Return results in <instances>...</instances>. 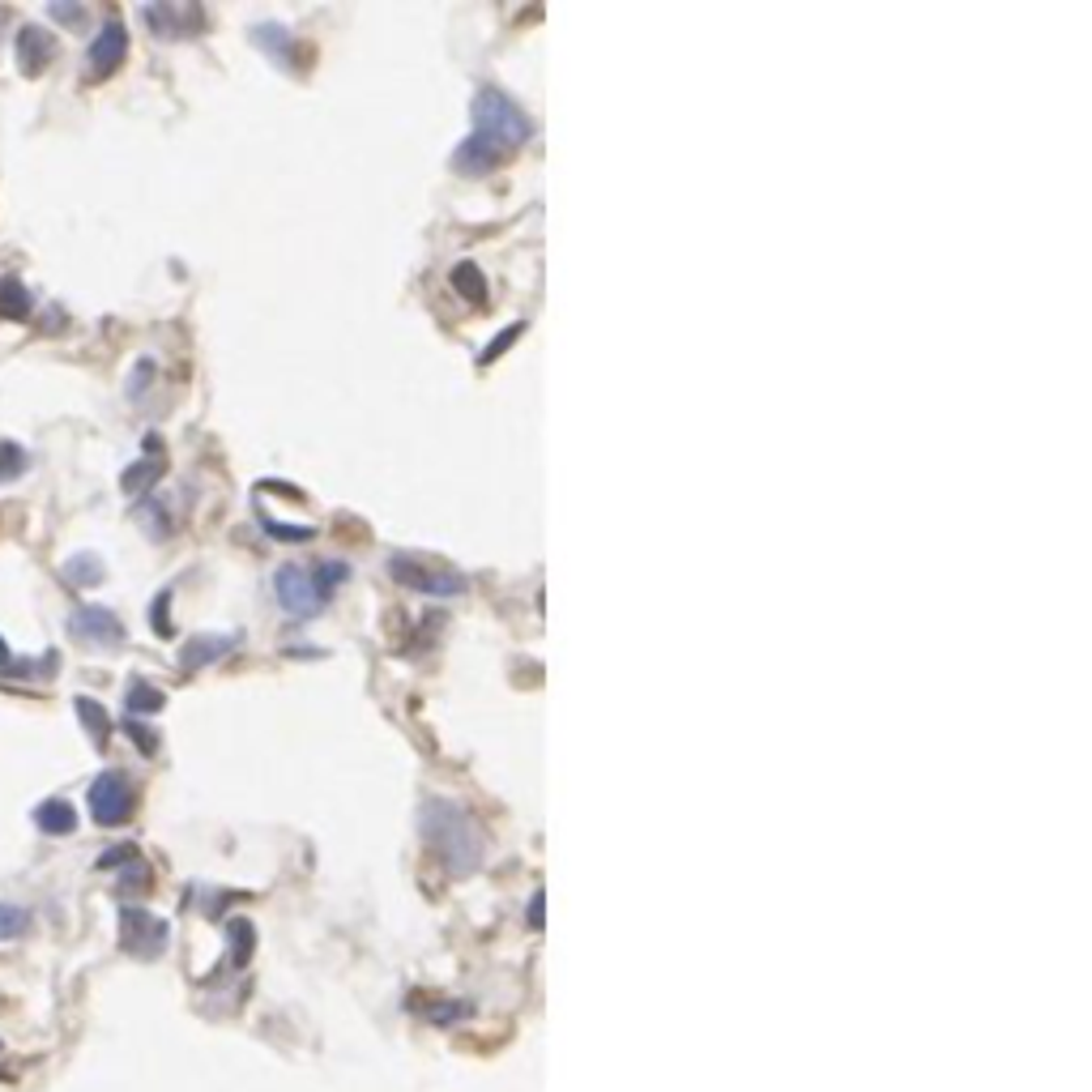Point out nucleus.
<instances>
[{
  "mask_svg": "<svg viewBox=\"0 0 1092 1092\" xmlns=\"http://www.w3.org/2000/svg\"><path fill=\"white\" fill-rule=\"evenodd\" d=\"M346 572L350 568L337 563V559L312 563V568H307V563H282L277 577H273V593H277L282 611H287L291 619H312V615H321V607L337 593Z\"/></svg>",
  "mask_w": 1092,
  "mask_h": 1092,
  "instance_id": "nucleus-1",
  "label": "nucleus"
},
{
  "mask_svg": "<svg viewBox=\"0 0 1092 1092\" xmlns=\"http://www.w3.org/2000/svg\"><path fill=\"white\" fill-rule=\"evenodd\" d=\"M422 836L432 840V850L440 854V862L448 870H456V875L474 870L478 858H482V840H478L474 820L462 811V806H452V802L432 798L427 806H422Z\"/></svg>",
  "mask_w": 1092,
  "mask_h": 1092,
  "instance_id": "nucleus-2",
  "label": "nucleus"
},
{
  "mask_svg": "<svg viewBox=\"0 0 1092 1092\" xmlns=\"http://www.w3.org/2000/svg\"><path fill=\"white\" fill-rule=\"evenodd\" d=\"M474 132L486 137L491 146H500L508 154V150L525 146V141L534 137V120L525 116L504 90L486 86V90L474 94Z\"/></svg>",
  "mask_w": 1092,
  "mask_h": 1092,
  "instance_id": "nucleus-3",
  "label": "nucleus"
},
{
  "mask_svg": "<svg viewBox=\"0 0 1092 1092\" xmlns=\"http://www.w3.org/2000/svg\"><path fill=\"white\" fill-rule=\"evenodd\" d=\"M137 806V790L124 772H102V777L90 786V816L102 824V828H116V824H128Z\"/></svg>",
  "mask_w": 1092,
  "mask_h": 1092,
  "instance_id": "nucleus-4",
  "label": "nucleus"
},
{
  "mask_svg": "<svg viewBox=\"0 0 1092 1092\" xmlns=\"http://www.w3.org/2000/svg\"><path fill=\"white\" fill-rule=\"evenodd\" d=\"M393 577L410 589H422V593H462L466 589V577L462 572H452V568H436L432 559H422V555H393Z\"/></svg>",
  "mask_w": 1092,
  "mask_h": 1092,
  "instance_id": "nucleus-5",
  "label": "nucleus"
},
{
  "mask_svg": "<svg viewBox=\"0 0 1092 1092\" xmlns=\"http://www.w3.org/2000/svg\"><path fill=\"white\" fill-rule=\"evenodd\" d=\"M120 943L132 956H158L167 947V922L146 909H120Z\"/></svg>",
  "mask_w": 1092,
  "mask_h": 1092,
  "instance_id": "nucleus-6",
  "label": "nucleus"
},
{
  "mask_svg": "<svg viewBox=\"0 0 1092 1092\" xmlns=\"http://www.w3.org/2000/svg\"><path fill=\"white\" fill-rule=\"evenodd\" d=\"M124 56H128V30H124V22H108L102 26L98 34H94V43H90V52H86V64H90V78H112L116 68L124 64Z\"/></svg>",
  "mask_w": 1092,
  "mask_h": 1092,
  "instance_id": "nucleus-7",
  "label": "nucleus"
},
{
  "mask_svg": "<svg viewBox=\"0 0 1092 1092\" xmlns=\"http://www.w3.org/2000/svg\"><path fill=\"white\" fill-rule=\"evenodd\" d=\"M68 631L86 645H120L124 641V623L120 615L102 611V607H82L73 619H68Z\"/></svg>",
  "mask_w": 1092,
  "mask_h": 1092,
  "instance_id": "nucleus-8",
  "label": "nucleus"
},
{
  "mask_svg": "<svg viewBox=\"0 0 1092 1092\" xmlns=\"http://www.w3.org/2000/svg\"><path fill=\"white\" fill-rule=\"evenodd\" d=\"M13 52H18V68H22L26 78H39L43 68L56 60L52 34L39 30V26H22V30H18V39H13Z\"/></svg>",
  "mask_w": 1092,
  "mask_h": 1092,
  "instance_id": "nucleus-9",
  "label": "nucleus"
},
{
  "mask_svg": "<svg viewBox=\"0 0 1092 1092\" xmlns=\"http://www.w3.org/2000/svg\"><path fill=\"white\" fill-rule=\"evenodd\" d=\"M500 163H504V150L491 146V141L478 137V132H470L462 146H456V154H452V167L462 175H486V171H496Z\"/></svg>",
  "mask_w": 1092,
  "mask_h": 1092,
  "instance_id": "nucleus-10",
  "label": "nucleus"
},
{
  "mask_svg": "<svg viewBox=\"0 0 1092 1092\" xmlns=\"http://www.w3.org/2000/svg\"><path fill=\"white\" fill-rule=\"evenodd\" d=\"M253 43H257L269 60H277L282 68H291V64H295V39H291V30H287V26H273V22L253 26Z\"/></svg>",
  "mask_w": 1092,
  "mask_h": 1092,
  "instance_id": "nucleus-11",
  "label": "nucleus"
},
{
  "mask_svg": "<svg viewBox=\"0 0 1092 1092\" xmlns=\"http://www.w3.org/2000/svg\"><path fill=\"white\" fill-rule=\"evenodd\" d=\"M34 824H39V832H52V836H68L78 828V811L68 806L64 798H48L34 806Z\"/></svg>",
  "mask_w": 1092,
  "mask_h": 1092,
  "instance_id": "nucleus-12",
  "label": "nucleus"
},
{
  "mask_svg": "<svg viewBox=\"0 0 1092 1092\" xmlns=\"http://www.w3.org/2000/svg\"><path fill=\"white\" fill-rule=\"evenodd\" d=\"M231 645H235V637H193L184 645V653H180V666H184V671H197V666H205V661H218Z\"/></svg>",
  "mask_w": 1092,
  "mask_h": 1092,
  "instance_id": "nucleus-13",
  "label": "nucleus"
},
{
  "mask_svg": "<svg viewBox=\"0 0 1092 1092\" xmlns=\"http://www.w3.org/2000/svg\"><path fill=\"white\" fill-rule=\"evenodd\" d=\"M30 316V295L18 277H0V321H26Z\"/></svg>",
  "mask_w": 1092,
  "mask_h": 1092,
  "instance_id": "nucleus-14",
  "label": "nucleus"
},
{
  "mask_svg": "<svg viewBox=\"0 0 1092 1092\" xmlns=\"http://www.w3.org/2000/svg\"><path fill=\"white\" fill-rule=\"evenodd\" d=\"M141 18H146L163 39H171V34H180V22H188V18H197V9L188 13V9H167V5H150V9H141Z\"/></svg>",
  "mask_w": 1092,
  "mask_h": 1092,
  "instance_id": "nucleus-15",
  "label": "nucleus"
},
{
  "mask_svg": "<svg viewBox=\"0 0 1092 1092\" xmlns=\"http://www.w3.org/2000/svg\"><path fill=\"white\" fill-rule=\"evenodd\" d=\"M78 713H82V726H86L90 738H94V747H108V713H102V704L78 696Z\"/></svg>",
  "mask_w": 1092,
  "mask_h": 1092,
  "instance_id": "nucleus-16",
  "label": "nucleus"
},
{
  "mask_svg": "<svg viewBox=\"0 0 1092 1092\" xmlns=\"http://www.w3.org/2000/svg\"><path fill=\"white\" fill-rule=\"evenodd\" d=\"M68 585H98L102 581V559L98 555H73L64 563Z\"/></svg>",
  "mask_w": 1092,
  "mask_h": 1092,
  "instance_id": "nucleus-17",
  "label": "nucleus"
},
{
  "mask_svg": "<svg viewBox=\"0 0 1092 1092\" xmlns=\"http://www.w3.org/2000/svg\"><path fill=\"white\" fill-rule=\"evenodd\" d=\"M158 474H163V462H141V466H128V470H124L120 486L128 491V496H141L146 486H154Z\"/></svg>",
  "mask_w": 1092,
  "mask_h": 1092,
  "instance_id": "nucleus-18",
  "label": "nucleus"
},
{
  "mask_svg": "<svg viewBox=\"0 0 1092 1092\" xmlns=\"http://www.w3.org/2000/svg\"><path fill=\"white\" fill-rule=\"evenodd\" d=\"M158 709H163V691H154L150 683H141V679H137V683L128 687V713L141 717V713H158Z\"/></svg>",
  "mask_w": 1092,
  "mask_h": 1092,
  "instance_id": "nucleus-19",
  "label": "nucleus"
},
{
  "mask_svg": "<svg viewBox=\"0 0 1092 1092\" xmlns=\"http://www.w3.org/2000/svg\"><path fill=\"white\" fill-rule=\"evenodd\" d=\"M452 287L462 291L470 303H482V299H486V287H482V277H478L474 265H456V269H452Z\"/></svg>",
  "mask_w": 1092,
  "mask_h": 1092,
  "instance_id": "nucleus-20",
  "label": "nucleus"
},
{
  "mask_svg": "<svg viewBox=\"0 0 1092 1092\" xmlns=\"http://www.w3.org/2000/svg\"><path fill=\"white\" fill-rule=\"evenodd\" d=\"M26 470V448L13 440H0V482H13Z\"/></svg>",
  "mask_w": 1092,
  "mask_h": 1092,
  "instance_id": "nucleus-21",
  "label": "nucleus"
},
{
  "mask_svg": "<svg viewBox=\"0 0 1092 1092\" xmlns=\"http://www.w3.org/2000/svg\"><path fill=\"white\" fill-rule=\"evenodd\" d=\"M30 922V913L18 909V905H0V939H18Z\"/></svg>",
  "mask_w": 1092,
  "mask_h": 1092,
  "instance_id": "nucleus-22",
  "label": "nucleus"
},
{
  "mask_svg": "<svg viewBox=\"0 0 1092 1092\" xmlns=\"http://www.w3.org/2000/svg\"><path fill=\"white\" fill-rule=\"evenodd\" d=\"M128 870L120 875V888L124 892H146V884H150V870L141 866V858H132V862H124Z\"/></svg>",
  "mask_w": 1092,
  "mask_h": 1092,
  "instance_id": "nucleus-23",
  "label": "nucleus"
},
{
  "mask_svg": "<svg viewBox=\"0 0 1092 1092\" xmlns=\"http://www.w3.org/2000/svg\"><path fill=\"white\" fill-rule=\"evenodd\" d=\"M124 730H128V738H132V743H137L141 751H146V756H154V751H158V734H154V730H146V726H141V721H132V717L124 721Z\"/></svg>",
  "mask_w": 1092,
  "mask_h": 1092,
  "instance_id": "nucleus-24",
  "label": "nucleus"
},
{
  "mask_svg": "<svg viewBox=\"0 0 1092 1092\" xmlns=\"http://www.w3.org/2000/svg\"><path fill=\"white\" fill-rule=\"evenodd\" d=\"M167 602H171V593H158V602H154V611H150V623H154V631H158V637H171V623H167Z\"/></svg>",
  "mask_w": 1092,
  "mask_h": 1092,
  "instance_id": "nucleus-25",
  "label": "nucleus"
},
{
  "mask_svg": "<svg viewBox=\"0 0 1092 1092\" xmlns=\"http://www.w3.org/2000/svg\"><path fill=\"white\" fill-rule=\"evenodd\" d=\"M56 22H68V26H78V22H86V9H78V5H52L48 9Z\"/></svg>",
  "mask_w": 1092,
  "mask_h": 1092,
  "instance_id": "nucleus-26",
  "label": "nucleus"
},
{
  "mask_svg": "<svg viewBox=\"0 0 1092 1092\" xmlns=\"http://www.w3.org/2000/svg\"><path fill=\"white\" fill-rule=\"evenodd\" d=\"M517 333H521V325H512V329H504V333H500V337H496V346H491V350H486V355H482V359H486V363H491V359H496V355H500V350H504V346H508V342H512V337H517Z\"/></svg>",
  "mask_w": 1092,
  "mask_h": 1092,
  "instance_id": "nucleus-27",
  "label": "nucleus"
},
{
  "mask_svg": "<svg viewBox=\"0 0 1092 1092\" xmlns=\"http://www.w3.org/2000/svg\"><path fill=\"white\" fill-rule=\"evenodd\" d=\"M0 666H5V671L13 666V657H9V645H5V641H0Z\"/></svg>",
  "mask_w": 1092,
  "mask_h": 1092,
  "instance_id": "nucleus-28",
  "label": "nucleus"
},
{
  "mask_svg": "<svg viewBox=\"0 0 1092 1092\" xmlns=\"http://www.w3.org/2000/svg\"><path fill=\"white\" fill-rule=\"evenodd\" d=\"M0 22H5V9H0Z\"/></svg>",
  "mask_w": 1092,
  "mask_h": 1092,
  "instance_id": "nucleus-29",
  "label": "nucleus"
}]
</instances>
